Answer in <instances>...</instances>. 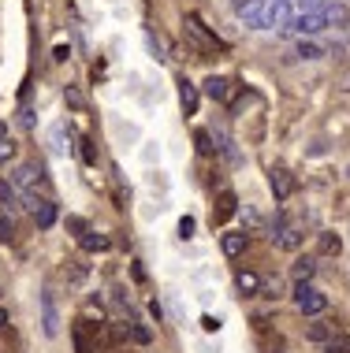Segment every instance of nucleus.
Listing matches in <instances>:
<instances>
[{
    "label": "nucleus",
    "instance_id": "nucleus-16",
    "mask_svg": "<svg viewBox=\"0 0 350 353\" xmlns=\"http://www.w3.org/2000/svg\"><path fill=\"white\" fill-rule=\"evenodd\" d=\"M235 283H239V290L242 294H261V275L257 272H239V275H235Z\"/></svg>",
    "mask_w": 350,
    "mask_h": 353
},
{
    "label": "nucleus",
    "instance_id": "nucleus-11",
    "mask_svg": "<svg viewBox=\"0 0 350 353\" xmlns=\"http://www.w3.org/2000/svg\"><path fill=\"white\" fill-rule=\"evenodd\" d=\"M339 250H343V238H339L336 231H320L317 234V253L320 256H339Z\"/></svg>",
    "mask_w": 350,
    "mask_h": 353
},
{
    "label": "nucleus",
    "instance_id": "nucleus-19",
    "mask_svg": "<svg viewBox=\"0 0 350 353\" xmlns=\"http://www.w3.org/2000/svg\"><path fill=\"white\" fill-rule=\"evenodd\" d=\"M306 339L309 342H328L332 339V327H328L324 320H313V323H306Z\"/></svg>",
    "mask_w": 350,
    "mask_h": 353
},
{
    "label": "nucleus",
    "instance_id": "nucleus-8",
    "mask_svg": "<svg viewBox=\"0 0 350 353\" xmlns=\"http://www.w3.org/2000/svg\"><path fill=\"white\" fill-rule=\"evenodd\" d=\"M269 183H272V194H276V201H287V197H291V194H295V190H298L295 175H291V171H283V168H272Z\"/></svg>",
    "mask_w": 350,
    "mask_h": 353
},
{
    "label": "nucleus",
    "instance_id": "nucleus-32",
    "mask_svg": "<svg viewBox=\"0 0 350 353\" xmlns=\"http://www.w3.org/2000/svg\"><path fill=\"white\" fill-rule=\"evenodd\" d=\"M68 56H71V49H68V45H56V49H52V60H56V63H64Z\"/></svg>",
    "mask_w": 350,
    "mask_h": 353
},
{
    "label": "nucleus",
    "instance_id": "nucleus-27",
    "mask_svg": "<svg viewBox=\"0 0 350 353\" xmlns=\"http://www.w3.org/2000/svg\"><path fill=\"white\" fill-rule=\"evenodd\" d=\"M64 101H68L75 112H82V108H86V101H82V93L75 90V85H68V90H64Z\"/></svg>",
    "mask_w": 350,
    "mask_h": 353
},
{
    "label": "nucleus",
    "instance_id": "nucleus-15",
    "mask_svg": "<svg viewBox=\"0 0 350 353\" xmlns=\"http://www.w3.org/2000/svg\"><path fill=\"white\" fill-rule=\"evenodd\" d=\"M79 245H82V250H86V253H105L108 250V234H97V231H86V234H79Z\"/></svg>",
    "mask_w": 350,
    "mask_h": 353
},
{
    "label": "nucleus",
    "instance_id": "nucleus-28",
    "mask_svg": "<svg viewBox=\"0 0 350 353\" xmlns=\"http://www.w3.org/2000/svg\"><path fill=\"white\" fill-rule=\"evenodd\" d=\"M130 339H135L138 346H149V339H153V331H149V327H142V323H135V327H130Z\"/></svg>",
    "mask_w": 350,
    "mask_h": 353
},
{
    "label": "nucleus",
    "instance_id": "nucleus-3",
    "mask_svg": "<svg viewBox=\"0 0 350 353\" xmlns=\"http://www.w3.org/2000/svg\"><path fill=\"white\" fill-rule=\"evenodd\" d=\"M12 186H15V190H37V186H45L41 164H19V168L12 171Z\"/></svg>",
    "mask_w": 350,
    "mask_h": 353
},
{
    "label": "nucleus",
    "instance_id": "nucleus-6",
    "mask_svg": "<svg viewBox=\"0 0 350 353\" xmlns=\"http://www.w3.org/2000/svg\"><path fill=\"white\" fill-rule=\"evenodd\" d=\"M324 26H328V19L320 15V12H302V15L291 19V30L302 34V37H306V34H320Z\"/></svg>",
    "mask_w": 350,
    "mask_h": 353
},
{
    "label": "nucleus",
    "instance_id": "nucleus-31",
    "mask_svg": "<svg viewBox=\"0 0 350 353\" xmlns=\"http://www.w3.org/2000/svg\"><path fill=\"white\" fill-rule=\"evenodd\" d=\"M191 234H194V219L183 216V219H179V238H191Z\"/></svg>",
    "mask_w": 350,
    "mask_h": 353
},
{
    "label": "nucleus",
    "instance_id": "nucleus-17",
    "mask_svg": "<svg viewBox=\"0 0 350 353\" xmlns=\"http://www.w3.org/2000/svg\"><path fill=\"white\" fill-rule=\"evenodd\" d=\"M295 56H298V60H320V56H324V45H320V41H306V37H302Z\"/></svg>",
    "mask_w": 350,
    "mask_h": 353
},
{
    "label": "nucleus",
    "instance_id": "nucleus-25",
    "mask_svg": "<svg viewBox=\"0 0 350 353\" xmlns=\"http://www.w3.org/2000/svg\"><path fill=\"white\" fill-rule=\"evenodd\" d=\"M328 353H350V335H332L328 339Z\"/></svg>",
    "mask_w": 350,
    "mask_h": 353
},
{
    "label": "nucleus",
    "instance_id": "nucleus-18",
    "mask_svg": "<svg viewBox=\"0 0 350 353\" xmlns=\"http://www.w3.org/2000/svg\"><path fill=\"white\" fill-rule=\"evenodd\" d=\"M0 205H4L8 212H15V208H19V190L8 183V179H0Z\"/></svg>",
    "mask_w": 350,
    "mask_h": 353
},
{
    "label": "nucleus",
    "instance_id": "nucleus-20",
    "mask_svg": "<svg viewBox=\"0 0 350 353\" xmlns=\"http://www.w3.org/2000/svg\"><path fill=\"white\" fill-rule=\"evenodd\" d=\"M194 145H197V152H202V157H213V152H216L209 130H197V134H194Z\"/></svg>",
    "mask_w": 350,
    "mask_h": 353
},
{
    "label": "nucleus",
    "instance_id": "nucleus-36",
    "mask_svg": "<svg viewBox=\"0 0 350 353\" xmlns=\"http://www.w3.org/2000/svg\"><path fill=\"white\" fill-rule=\"evenodd\" d=\"M347 179H350V168H347Z\"/></svg>",
    "mask_w": 350,
    "mask_h": 353
},
{
    "label": "nucleus",
    "instance_id": "nucleus-26",
    "mask_svg": "<svg viewBox=\"0 0 350 353\" xmlns=\"http://www.w3.org/2000/svg\"><path fill=\"white\" fill-rule=\"evenodd\" d=\"M15 152H19V145L12 138H0V164H8V160H15Z\"/></svg>",
    "mask_w": 350,
    "mask_h": 353
},
{
    "label": "nucleus",
    "instance_id": "nucleus-23",
    "mask_svg": "<svg viewBox=\"0 0 350 353\" xmlns=\"http://www.w3.org/2000/svg\"><path fill=\"white\" fill-rule=\"evenodd\" d=\"M79 152H82V160H86L90 168L97 164V149H93V141H90V138H82V134H79Z\"/></svg>",
    "mask_w": 350,
    "mask_h": 353
},
{
    "label": "nucleus",
    "instance_id": "nucleus-1",
    "mask_svg": "<svg viewBox=\"0 0 350 353\" xmlns=\"http://www.w3.org/2000/svg\"><path fill=\"white\" fill-rule=\"evenodd\" d=\"M287 0H235V15L246 19L253 30H269L287 19Z\"/></svg>",
    "mask_w": 350,
    "mask_h": 353
},
{
    "label": "nucleus",
    "instance_id": "nucleus-2",
    "mask_svg": "<svg viewBox=\"0 0 350 353\" xmlns=\"http://www.w3.org/2000/svg\"><path fill=\"white\" fill-rule=\"evenodd\" d=\"M295 305H298L302 316H320V312L328 309V298L317 290L313 283H298L295 286Z\"/></svg>",
    "mask_w": 350,
    "mask_h": 353
},
{
    "label": "nucleus",
    "instance_id": "nucleus-35",
    "mask_svg": "<svg viewBox=\"0 0 350 353\" xmlns=\"http://www.w3.org/2000/svg\"><path fill=\"white\" fill-rule=\"evenodd\" d=\"M0 138H8V127H4V123H0Z\"/></svg>",
    "mask_w": 350,
    "mask_h": 353
},
{
    "label": "nucleus",
    "instance_id": "nucleus-33",
    "mask_svg": "<svg viewBox=\"0 0 350 353\" xmlns=\"http://www.w3.org/2000/svg\"><path fill=\"white\" fill-rule=\"evenodd\" d=\"M202 323H205V331H220V320H213V316H205Z\"/></svg>",
    "mask_w": 350,
    "mask_h": 353
},
{
    "label": "nucleus",
    "instance_id": "nucleus-24",
    "mask_svg": "<svg viewBox=\"0 0 350 353\" xmlns=\"http://www.w3.org/2000/svg\"><path fill=\"white\" fill-rule=\"evenodd\" d=\"M71 342H75V353H90V342H86V331H82V323H75Z\"/></svg>",
    "mask_w": 350,
    "mask_h": 353
},
{
    "label": "nucleus",
    "instance_id": "nucleus-21",
    "mask_svg": "<svg viewBox=\"0 0 350 353\" xmlns=\"http://www.w3.org/2000/svg\"><path fill=\"white\" fill-rule=\"evenodd\" d=\"M15 242V223L12 216H0V245H12Z\"/></svg>",
    "mask_w": 350,
    "mask_h": 353
},
{
    "label": "nucleus",
    "instance_id": "nucleus-13",
    "mask_svg": "<svg viewBox=\"0 0 350 353\" xmlns=\"http://www.w3.org/2000/svg\"><path fill=\"white\" fill-rule=\"evenodd\" d=\"M272 238H276V245H280V250H291V253H295L298 250V245H302V231H298V227H280V231L276 234H272Z\"/></svg>",
    "mask_w": 350,
    "mask_h": 353
},
{
    "label": "nucleus",
    "instance_id": "nucleus-29",
    "mask_svg": "<svg viewBox=\"0 0 350 353\" xmlns=\"http://www.w3.org/2000/svg\"><path fill=\"white\" fill-rule=\"evenodd\" d=\"M68 231H75V238H79V234H86V231H90V227H86V219H79V216H71V219H68Z\"/></svg>",
    "mask_w": 350,
    "mask_h": 353
},
{
    "label": "nucleus",
    "instance_id": "nucleus-9",
    "mask_svg": "<svg viewBox=\"0 0 350 353\" xmlns=\"http://www.w3.org/2000/svg\"><path fill=\"white\" fill-rule=\"evenodd\" d=\"M235 208H239V197H235L231 190H224V194H220V201H216L213 223H228V219L235 216Z\"/></svg>",
    "mask_w": 350,
    "mask_h": 353
},
{
    "label": "nucleus",
    "instance_id": "nucleus-10",
    "mask_svg": "<svg viewBox=\"0 0 350 353\" xmlns=\"http://www.w3.org/2000/svg\"><path fill=\"white\" fill-rule=\"evenodd\" d=\"M179 104H183L186 116H194V112H197V85L191 79H179Z\"/></svg>",
    "mask_w": 350,
    "mask_h": 353
},
{
    "label": "nucleus",
    "instance_id": "nucleus-34",
    "mask_svg": "<svg viewBox=\"0 0 350 353\" xmlns=\"http://www.w3.org/2000/svg\"><path fill=\"white\" fill-rule=\"evenodd\" d=\"M8 323H12V316H8V309H0V331H4Z\"/></svg>",
    "mask_w": 350,
    "mask_h": 353
},
{
    "label": "nucleus",
    "instance_id": "nucleus-30",
    "mask_svg": "<svg viewBox=\"0 0 350 353\" xmlns=\"http://www.w3.org/2000/svg\"><path fill=\"white\" fill-rule=\"evenodd\" d=\"M49 138H52V149H56V152H68V145H64V127H52Z\"/></svg>",
    "mask_w": 350,
    "mask_h": 353
},
{
    "label": "nucleus",
    "instance_id": "nucleus-4",
    "mask_svg": "<svg viewBox=\"0 0 350 353\" xmlns=\"http://www.w3.org/2000/svg\"><path fill=\"white\" fill-rule=\"evenodd\" d=\"M30 216H34V223L41 227V231H49V227L56 223V205L49 201V197H30Z\"/></svg>",
    "mask_w": 350,
    "mask_h": 353
},
{
    "label": "nucleus",
    "instance_id": "nucleus-12",
    "mask_svg": "<svg viewBox=\"0 0 350 353\" xmlns=\"http://www.w3.org/2000/svg\"><path fill=\"white\" fill-rule=\"evenodd\" d=\"M220 245H224V253H228V256H242L246 245H250V238H246L242 231H228L220 238Z\"/></svg>",
    "mask_w": 350,
    "mask_h": 353
},
{
    "label": "nucleus",
    "instance_id": "nucleus-14",
    "mask_svg": "<svg viewBox=\"0 0 350 353\" xmlns=\"http://www.w3.org/2000/svg\"><path fill=\"white\" fill-rule=\"evenodd\" d=\"M313 272H317V256H298V261L295 264H291V275H295V279L298 283H309V279H313Z\"/></svg>",
    "mask_w": 350,
    "mask_h": 353
},
{
    "label": "nucleus",
    "instance_id": "nucleus-7",
    "mask_svg": "<svg viewBox=\"0 0 350 353\" xmlns=\"http://www.w3.org/2000/svg\"><path fill=\"white\" fill-rule=\"evenodd\" d=\"M202 93L216 104H228L231 101V82L224 79V74H209V79L202 82Z\"/></svg>",
    "mask_w": 350,
    "mask_h": 353
},
{
    "label": "nucleus",
    "instance_id": "nucleus-5",
    "mask_svg": "<svg viewBox=\"0 0 350 353\" xmlns=\"http://www.w3.org/2000/svg\"><path fill=\"white\" fill-rule=\"evenodd\" d=\"M41 331L45 335H56L60 331V312H56V298H52V290H41Z\"/></svg>",
    "mask_w": 350,
    "mask_h": 353
},
{
    "label": "nucleus",
    "instance_id": "nucleus-22",
    "mask_svg": "<svg viewBox=\"0 0 350 353\" xmlns=\"http://www.w3.org/2000/svg\"><path fill=\"white\" fill-rule=\"evenodd\" d=\"M64 275H68L71 283H82V279H86V264H82V261H68V268H64Z\"/></svg>",
    "mask_w": 350,
    "mask_h": 353
}]
</instances>
